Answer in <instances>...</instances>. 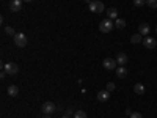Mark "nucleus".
I'll return each instance as SVG.
<instances>
[{
	"instance_id": "14",
	"label": "nucleus",
	"mask_w": 157,
	"mask_h": 118,
	"mask_svg": "<svg viewBox=\"0 0 157 118\" xmlns=\"http://www.w3.org/2000/svg\"><path fill=\"white\" fill-rule=\"evenodd\" d=\"M134 91L137 95H145V85L143 84H135L134 85Z\"/></svg>"
},
{
	"instance_id": "15",
	"label": "nucleus",
	"mask_w": 157,
	"mask_h": 118,
	"mask_svg": "<svg viewBox=\"0 0 157 118\" xmlns=\"http://www.w3.org/2000/svg\"><path fill=\"white\" fill-rule=\"evenodd\" d=\"M116 76L120 77V79H124L127 76V69L124 66H120V68H116Z\"/></svg>"
},
{
	"instance_id": "21",
	"label": "nucleus",
	"mask_w": 157,
	"mask_h": 118,
	"mask_svg": "<svg viewBox=\"0 0 157 118\" xmlns=\"http://www.w3.org/2000/svg\"><path fill=\"white\" fill-rule=\"evenodd\" d=\"M146 3L149 8H157V0H146Z\"/></svg>"
},
{
	"instance_id": "23",
	"label": "nucleus",
	"mask_w": 157,
	"mask_h": 118,
	"mask_svg": "<svg viewBox=\"0 0 157 118\" xmlns=\"http://www.w3.org/2000/svg\"><path fill=\"white\" fill-rule=\"evenodd\" d=\"M130 118H143V116H141V113H138V112H132Z\"/></svg>"
},
{
	"instance_id": "13",
	"label": "nucleus",
	"mask_w": 157,
	"mask_h": 118,
	"mask_svg": "<svg viewBox=\"0 0 157 118\" xmlns=\"http://www.w3.org/2000/svg\"><path fill=\"white\" fill-rule=\"evenodd\" d=\"M130 43H132V44L143 43V35H140V33H137V35H132V36H130Z\"/></svg>"
},
{
	"instance_id": "19",
	"label": "nucleus",
	"mask_w": 157,
	"mask_h": 118,
	"mask_svg": "<svg viewBox=\"0 0 157 118\" xmlns=\"http://www.w3.org/2000/svg\"><path fill=\"white\" fill-rule=\"evenodd\" d=\"M74 118H86V113H85L83 110H77V112L74 113Z\"/></svg>"
},
{
	"instance_id": "8",
	"label": "nucleus",
	"mask_w": 157,
	"mask_h": 118,
	"mask_svg": "<svg viewBox=\"0 0 157 118\" xmlns=\"http://www.w3.org/2000/svg\"><path fill=\"white\" fill-rule=\"evenodd\" d=\"M10 10L13 13H17L19 10H22V0H11L10 2Z\"/></svg>"
},
{
	"instance_id": "20",
	"label": "nucleus",
	"mask_w": 157,
	"mask_h": 118,
	"mask_svg": "<svg viewBox=\"0 0 157 118\" xmlns=\"http://www.w3.org/2000/svg\"><path fill=\"white\" fill-rule=\"evenodd\" d=\"M5 33L10 35V36H14L16 35V32H14V29H13V27H5Z\"/></svg>"
},
{
	"instance_id": "17",
	"label": "nucleus",
	"mask_w": 157,
	"mask_h": 118,
	"mask_svg": "<svg viewBox=\"0 0 157 118\" xmlns=\"http://www.w3.org/2000/svg\"><path fill=\"white\" fill-rule=\"evenodd\" d=\"M115 27L116 29H124L126 27V21L124 19H116L115 21Z\"/></svg>"
},
{
	"instance_id": "28",
	"label": "nucleus",
	"mask_w": 157,
	"mask_h": 118,
	"mask_svg": "<svg viewBox=\"0 0 157 118\" xmlns=\"http://www.w3.org/2000/svg\"><path fill=\"white\" fill-rule=\"evenodd\" d=\"M155 32H157V27H155Z\"/></svg>"
},
{
	"instance_id": "11",
	"label": "nucleus",
	"mask_w": 157,
	"mask_h": 118,
	"mask_svg": "<svg viewBox=\"0 0 157 118\" xmlns=\"http://www.w3.org/2000/svg\"><path fill=\"white\" fill-rule=\"evenodd\" d=\"M6 93H8L11 98H16V96L19 95V87H17V85H10L8 90H6Z\"/></svg>"
},
{
	"instance_id": "24",
	"label": "nucleus",
	"mask_w": 157,
	"mask_h": 118,
	"mask_svg": "<svg viewBox=\"0 0 157 118\" xmlns=\"http://www.w3.org/2000/svg\"><path fill=\"white\" fill-rule=\"evenodd\" d=\"M66 115L71 116V115H72V109H66Z\"/></svg>"
},
{
	"instance_id": "10",
	"label": "nucleus",
	"mask_w": 157,
	"mask_h": 118,
	"mask_svg": "<svg viewBox=\"0 0 157 118\" xmlns=\"http://www.w3.org/2000/svg\"><path fill=\"white\" fill-rule=\"evenodd\" d=\"M149 32H151V27H149L148 24H140V27H138V33H140V35L148 36V35H149Z\"/></svg>"
},
{
	"instance_id": "5",
	"label": "nucleus",
	"mask_w": 157,
	"mask_h": 118,
	"mask_svg": "<svg viewBox=\"0 0 157 118\" xmlns=\"http://www.w3.org/2000/svg\"><path fill=\"white\" fill-rule=\"evenodd\" d=\"M41 110L44 112V115H52L55 110H57V106L52 101H47V102H44L43 104V107H41Z\"/></svg>"
},
{
	"instance_id": "2",
	"label": "nucleus",
	"mask_w": 157,
	"mask_h": 118,
	"mask_svg": "<svg viewBox=\"0 0 157 118\" xmlns=\"http://www.w3.org/2000/svg\"><path fill=\"white\" fill-rule=\"evenodd\" d=\"M90 11L91 13H102V11H105V6H104L102 2H99V0H91L90 2Z\"/></svg>"
},
{
	"instance_id": "3",
	"label": "nucleus",
	"mask_w": 157,
	"mask_h": 118,
	"mask_svg": "<svg viewBox=\"0 0 157 118\" xmlns=\"http://www.w3.org/2000/svg\"><path fill=\"white\" fill-rule=\"evenodd\" d=\"M3 71L6 74H10V76H14V74L19 73V66H17L16 63H13V61H8V63L3 65Z\"/></svg>"
},
{
	"instance_id": "25",
	"label": "nucleus",
	"mask_w": 157,
	"mask_h": 118,
	"mask_svg": "<svg viewBox=\"0 0 157 118\" xmlns=\"http://www.w3.org/2000/svg\"><path fill=\"white\" fill-rule=\"evenodd\" d=\"M22 2H27V3H32V2H33V0H22Z\"/></svg>"
},
{
	"instance_id": "18",
	"label": "nucleus",
	"mask_w": 157,
	"mask_h": 118,
	"mask_svg": "<svg viewBox=\"0 0 157 118\" xmlns=\"http://www.w3.org/2000/svg\"><path fill=\"white\" fill-rule=\"evenodd\" d=\"M134 5H135L137 8H141V6L146 5V0H134Z\"/></svg>"
},
{
	"instance_id": "27",
	"label": "nucleus",
	"mask_w": 157,
	"mask_h": 118,
	"mask_svg": "<svg viewBox=\"0 0 157 118\" xmlns=\"http://www.w3.org/2000/svg\"><path fill=\"white\" fill-rule=\"evenodd\" d=\"M43 118H50V115H44V116H43Z\"/></svg>"
},
{
	"instance_id": "6",
	"label": "nucleus",
	"mask_w": 157,
	"mask_h": 118,
	"mask_svg": "<svg viewBox=\"0 0 157 118\" xmlns=\"http://www.w3.org/2000/svg\"><path fill=\"white\" fill-rule=\"evenodd\" d=\"M143 46L148 47V49H154V47L157 46L155 38H152V36H145V38H143Z\"/></svg>"
},
{
	"instance_id": "1",
	"label": "nucleus",
	"mask_w": 157,
	"mask_h": 118,
	"mask_svg": "<svg viewBox=\"0 0 157 118\" xmlns=\"http://www.w3.org/2000/svg\"><path fill=\"white\" fill-rule=\"evenodd\" d=\"M113 27H115V22H112V19H109V18L99 22V32L101 33H110L113 30Z\"/></svg>"
},
{
	"instance_id": "16",
	"label": "nucleus",
	"mask_w": 157,
	"mask_h": 118,
	"mask_svg": "<svg viewBox=\"0 0 157 118\" xmlns=\"http://www.w3.org/2000/svg\"><path fill=\"white\" fill-rule=\"evenodd\" d=\"M107 16H109V19H116L118 18V10L116 8H110V10H107Z\"/></svg>"
},
{
	"instance_id": "12",
	"label": "nucleus",
	"mask_w": 157,
	"mask_h": 118,
	"mask_svg": "<svg viewBox=\"0 0 157 118\" xmlns=\"http://www.w3.org/2000/svg\"><path fill=\"white\" fill-rule=\"evenodd\" d=\"M126 61H127V55H126V54H123V52H120V54L116 55V63L120 65V66H124Z\"/></svg>"
},
{
	"instance_id": "26",
	"label": "nucleus",
	"mask_w": 157,
	"mask_h": 118,
	"mask_svg": "<svg viewBox=\"0 0 157 118\" xmlns=\"http://www.w3.org/2000/svg\"><path fill=\"white\" fill-rule=\"evenodd\" d=\"M61 118H71L69 115H64V116H61Z\"/></svg>"
},
{
	"instance_id": "9",
	"label": "nucleus",
	"mask_w": 157,
	"mask_h": 118,
	"mask_svg": "<svg viewBox=\"0 0 157 118\" xmlns=\"http://www.w3.org/2000/svg\"><path fill=\"white\" fill-rule=\"evenodd\" d=\"M109 98H110V91H107V90L98 91V101H101V102H105Z\"/></svg>"
},
{
	"instance_id": "4",
	"label": "nucleus",
	"mask_w": 157,
	"mask_h": 118,
	"mask_svg": "<svg viewBox=\"0 0 157 118\" xmlns=\"http://www.w3.org/2000/svg\"><path fill=\"white\" fill-rule=\"evenodd\" d=\"M13 39H14V44L17 47H25L27 46V36H25L24 33H16L14 36H13Z\"/></svg>"
},
{
	"instance_id": "7",
	"label": "nucleus",
	"mask_w": 157,
	"mask_h": 118,
	"mask_svg": "<svg viewBox=\"0 0 157 118\" xmlns=\"http://www.w3.org/2000/svg\"><path fill=\"white\" fill-rule=\"evenodd\" d=\"M102 65H104V68L105 69H109V71H113V69H116V60H113V58H105L102 61Z\"/></svg>"
},
{
	"instance_id": "22",
	"label": "nucleus",
	"mask_w": 157,
	"mask_h": 118,
	"mask_svg": "<svg viewBox=\"0 0 157 118\" xmlns=\"http://www.w3.org/2000/svg\"><path fill=\"white\" fill-rule=\"evenodd\" d=\"M115 90V84L113 82H109L107 84V91H113Z\"/></svg>"
}]
</instances>
